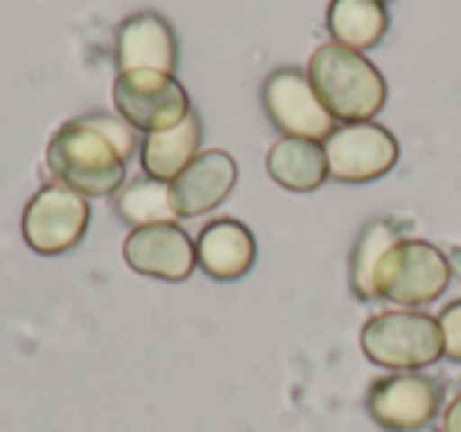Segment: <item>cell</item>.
Masks as SVG:
<instances>
[{"label":"cell","mask_w":461,"mask_h":432,"mask_svg":"<svg viewBox=\"0 0 461 432\" xmlns=\"http://www.w3.org/2000/svg\"><path fill=\"white\" fill-rule=\"evenodd\" d=\"M136 130L121 114H83L67 121L45 148V165L54 184L83 193L86 199L114 196L127 184Z\"/></svg>","instance_id":"6da1fadb"},{"label":"cell","mask_w":461,"mask_h":432,"mask_svg":"<svg viewBox=\"0 0 461 432\" xmlns=\"http://www.w3.org/2000/svg\"><path fill=\"white\" fill-rule=\"evenodd\" d=\"M307 79L335 123L373 121L385 108L389 86L370 58L345 45L326 41L307 60Z\"/></svg>","instance_id":"7a4b0ae2"},{"label":"cell","mask_w":461,"mask_h":432,"mask_svg":"<svg viewBox=\"0 0 461 432\" xmlns=\"http://www.w3.org/2000/svg\"><path fill=\"white\" fill-rule=\"evenodd\" d=\"M360 354L389 373H420L442 360L439 319L423 310H383L360 328Z\"/></svg>","instance_id":"3957f363"},{"label":"cell","mask_w":461,"mask_h":432,"mask_svg":"<svg viewBox=\"0 0 461 432\" xmlns=\"http://www.w3.org/2000/svg\"><path fill=\"white\" fill-rule=\"evenodd\" d=\"M452 262L436 243L402 237L376 268V297L395 310H423L446 293Z\"/></svg>","instance_id":"277c9868"},{"label":"cell","mask_w":461,"mask_h":432,"mask_svg":"<svg viewBox=\"0 0 461 432\" xmlns=\"http://www.w3.org/2000/svg\"><path fill=\"white\" fill-rule=\"evenodd\" d=\"M114 108L136 133H158L180 123L193 111L190 95L174 73L133 70L117 73L111 86Z\"/></svg>","instance_id":"5b68a950"},{"label":"cell","mask_w":461,"mask_h":432,"mask_svg":"<svg viewBox=\"0 0 461 432\" xmlns=\"http://www.w3.org/2000/svg\"><path fill=\"white\" fill-rule=\"evenodd\" d=\"M89 199L64 184H45L23 209V240L39 256H60L79 247L89 230Z\"/></svg>","instance_id":"8992f818"},{"label":"cell","mask_w":461,"mask_h":432,"mask_svg":"<svg viewBox=\"0 0 461 432\" xmlns=\"http://www.w3.org/2000/svg\"><path fill=\"white\" fill-rule=\"evenodd\" d=\"M442 385L423 373L379 375L366 392V413L385 432H420L439 417Z\"/></svg>","instance_id":"52a82bcc"},{"label":"cell","mask_w":461,"mask_h":432,"mask_svg":"<svg viewBox=\"0 0 461 432\" xmlns=\"http://www.w3.org/2000/svg\"><path fill=\"white\" fill-rule=\"evenodd\" d=\"M263 108L272 127L294 140L326 142L339 123L320 102V95L310 86L307 73L297 67H278L263 83Z\"/></svg>","instance_id":"ba28073f"},{"label":"cell","mask_w":461,"mask_h":432,"mask_svg":"<svg viewBox=\"0 0 461 432\" xmlns=\"http://www.w3.org/2000/svg\"><path fill=\"white\" fill-rule=\"evenodd\" d=\"M322 148L329 177L339 184H373L398 165V140L373 121L339 123Z\"/></svg>","instance_id":"9c48e42d"},{"label":"cell","mask_w":461,"mask_h":432,"mask_svg":"<svg viewBox=\"0 0 461 432\" xmlns=\"http://www.w3.org/2000/svg\"><path fill=\"white\" fill-rule=\"evenodd\" d=\"M123 259L136 274L177 284L196 272V240L180 224L133 228L123 240Z\"/></svg>","instance_id":"30bf717a"},{"label":"cell","mask_w":461,"mask_h":432,"mask_svg":"<svg viewBox=\"0 0 461 432\" xmlns=\"http://www.w3.org/2000/svg\"><path fill=\"white\" fill-rule=\"evenodd\" d=\"M117 73L133 70H177V35L174 26L155 10H140L117 26L114 35Z\"/></svg>","instance_id":"8fae6325"},{"label":"cell","mask_w":461,"mask_h":432,"mask_svg":"<svg viewBox=\"0 0 461 432\" xmlns=\"http://www.w3.org/2000/svg\"><path fill=\"white\" fill-rule=\"evenodd\" d=\"M234 184H238V161H234V155L221 152V148L199 152L171 184V199L174 209H177V218H199L215 212L234 193Z\"/></svg>","instance_id":"7c38bea8"},{"label":"cell","mask_w":461,"mask_h":432,"mask_svg":"<svg viewBox=\"0 0 461 432\" xmlns=\"http://www.w3.org/2000/svg\"><path fill=\"white\" fill-rule=\"evenodd\" d=\"M257 262V237L238 218H215L196 237V266L215 281H240Z\"/></svg>","instance_id":"4fadbf2b"},{"label":"cell","mask_w":461,"mask_h":432,"mask_svg":"<svg viewBox=\"0 0 461 432\" xmlns=\"http://www.w3.org/2000/svg\"><path fill=\"white\" fill-rule=\"evenodd\" d=\"M199 142H203V121L196 111H190L174 127L146 133L140 146L142 174L161 180V184H174L177 174L199 155Z\"/></svg>","instance_id":"5bb4252c"},{"label":"cell","mask_w":461,"mask_h":432,"mask_svg":"<svg viewBox=\"0 0 461 432\" xmlns=\"http://www.w3.org/2000/svg\"><path fill=\"white\" fill-rule=\"evenodd\" d=\"M266 171L282 190L288 193H313L329 180L326 148L313 140H294L282 136L266 152Z\"/></svg>","instance_id":"9a60e30c"},{"label":"cell","mask_w":461,"mask_h":432,"mask_svg":"<svg viewBox=\"0 0 461 432\" xmlns=\"http://www.w3.org/2000/svg\"><path fill=\"white\" fill-rule=\"evenodd\" d=\"M326 29L335 45L364 54L389 32V10L383 0H329Z\"/></svg>","instance_id":"2e32d148"},{"label":"cell","mask_w":461,"mask_h":432,"mask_svg":"<svg viewBox=\"0 0 461 432\" xmlns=\"http://www.w3.org/2000/svg\"><path fill=\"white\" fill-rule=\"evenodd\" d=\"M398 240H402V230L389 218H373L364 224L348 259V284L357 300H376V268Z\"/></svg>","instance_id":"e0dca14e"},{"label":"cell","mask_w":461,"mask_h":432,"mask_svg":"<svg viewBox=\"0 0 461 432\" xmlns=\"http://www.w3.org/2000/svg\"><path fill=\"white\" fill-rule=\"evenodd\" d=\"M114 212L133 228H149V224H177V209L171 199V184H161L155 177L127 180L114 193Z\"/></svg>","instance_id":"ac0fdd59"},{"label":"cell","mask_w":461,"mask_h":432,"mask_svg":"<svg viewBox=\"0 0 461 432\" xmlns=\"http://www.w3.org/2000/svg\"><path fill=\"white\" fill-rule=\"evenodd\" d=\"M436 319L442 331V360L461 363V300H452Z\"/></svg>","instance_id":"d6986e66"},{"label":"cell","mask_w":461,"mask_h":432,"mask_svg":"<svg viewBox=\"0 0 461 432\" xmlns=\"http://www.w3.org/2000/svg\"><path fill=\"white\" fill-rule=\"evenodd\" d=\"M439 432H461V392L442 407Z\"/></svg>","instance_id":"ffe728a7"},{"label":"cell","mask_w":461,"mask_h":432,"mask_svg":"<svg viewBox=\"0 0 461 432\" xmlns=\"http://www.w3.org/2000/svg\"><path fill=\"white\" fill-rule=\"evenodd\" d=\"M383 4H385V0H383Z\"/></svg>","instance_id":"44dd1931"}]
</instances>
